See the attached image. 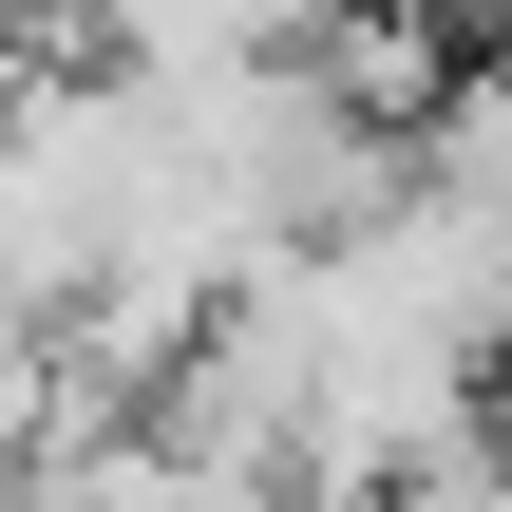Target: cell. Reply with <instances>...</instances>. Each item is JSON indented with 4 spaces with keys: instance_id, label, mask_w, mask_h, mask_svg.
<instances>
[{
    "instance_id": "obj_2",
    "label": "cell",
    "mask_w": 512,
    "mask_h": 512,
    "mask_svg": "<svg viewBox=\"0 0 512 512\" xmlns=\"http://www.w3.org/2000/svg\"><path fill=\"white\" fill-rule=\"evenodd\" d=\"M114 57L190 76V57H285V38H342V19H399V0H95Z\"/></svg>"
},
{
    "instance_id": "obj_1",
    "label": "cell",
    "mask_w": 512,
    "mask_h": 512,
    "mask_svg": "<svg viewBox=\"0 0 512 512\" xmlns=\"http://www.w3.org/2000/svg\"><path fill=\"white\" fill-rule=\"evenodd\" d=\"M133 171H152V76H76V57H0V304L76 323L133 266Z\"/></svg>"
},
{
    "instance_id": "obj_3",
    "label": "cell",
    "mask_w": 512,
    "mask_h": 512,
    "mask_svg": "<svg viewBox=\"0 0 512 512\" xmlns=\"http://www.w3.org/2000/svg\"><path fill=\"white\" fill-rule=\"evenodd\" d=\"M95 418H133V399L76 361V323L0 304V475H38V456H57V437H95Z\"/></svg>"
},
{
    "instance_id": "obj_4",
    "label": "cell",
    "mask_w": 512,
    "mask_h": 512,
    "mask_svg": "<svg viewBox=\"0 0 512 512\" xmlns=\"http://www.w3.org/2000/svg\"><path fill=\"white\" fill-rule=\"evenodd\" d=\"M0 57H57V0H0Z\"/></svg>"
}]
</instances>
